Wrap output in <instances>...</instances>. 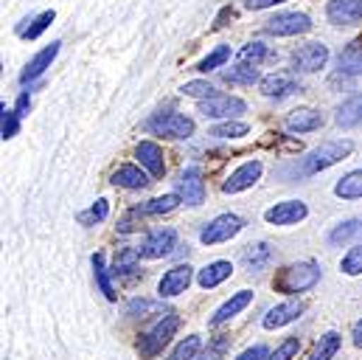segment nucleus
<instances>
[{
    "instance_id": "2f4dec72",
    "label": "nucleus",
    "mask_w": 362,
    "mask_h": 360,
    "mask_svg": "<svg viewBox=\"0 0 362 360\" xmlns=\"http://www.w3.org/2000/svg\"><path fill=\"white\" fill-rule=\"evenodd\" d=\"M54 17H57V11L54 9H48V11H42V14H37V17H31V20H25L28 26H20L17 28V34L23 37V40H37L51 23H54Z\"/></svg>"
},
{
    "instance_id": "f8f14e48",
    "label": "nucleus",
    "mask_w": 362,
    "mask_h": 360,
    "mask_svg": "<svg viewBox=\"0 0 362 360\" xmlns=\"http://www.w3.org/2000/svg\"><path fill=\"white\" fill-rule=\"evenodd\" d=\"M177 194L185 206H202L205 203V180L199 167H188L177 180Z\"/></svg>"
},
{
    "instance_id": "7c9ffc66",
    "label": "nucleus",
    "mask_w": 362,
    "mask_h": 360,
    "mask_svg": "<svg viewBox=\"0 0 362 360\" xmlns=\"http://www.w3.org/2000/svg\"><path fill=\"white\" fill-rule=\"evenodd\" d=\"M334 194L343 197V200H362V169H354L346 178L337 180Z\"/></svg>"
},
{
    "instance_id": "393cba45",
    "label": "nucleus",
    "mask_w": 362,
    "mask_h": 360,
    "mask_svg": "<svg viewBox=\"0 0 362 360\" xmlns=\"http://www.w3.org/2000/svg\"><path fill=\"white\" fill-rule=\"evenodd\" d=\"M230 273H233V265L225 262V259H219V262H211V265H205V268L199 270L197 281H199V287L211 290V287H219L225 279H230Z\"/></svg>"
},
{
    "instance_id": "a19ab883",
    "label": "nucleus",
    "mask_w": 362,
    "mask_h": 360,
    "mask_svg": "<svg viewBox=\"0 0 362 360\" xmlns=\"http://www.w3.org/2000/svg\"><path fill=\"white\" fill-rule=\"evenodd\" d=\"M107 214H110V203L101 197V200H95V203H93L90 208H88L79 220H82L85 225H95V223H104V220H107Z\"/></svg>"
},
{
    "instance_id": "f257e3e1",
    "label": "nucleus",
    "mask_w": 362,
    "mask_h": 360,
    "mask_svg": "<svg viewBox=\"0 0 362 360\" xmlns=\"http://www.w3.org/2000/svg\"><path fill=\"white\" fill-rule=\"evenodd\" d=\"M320 273L323 270L317 262H295L289 268L278 270V276L272 279V287L284 296H298V293L312 290L320 281Z\"/></svg>"
},
{
    "instance_id": "4be33fe9",
    "label": "nucleus",
    "mask_w": 362,
    "mask_h": 360,
    "mask_svg": "<svg viewBox=\"0 0 362 360\" xmlns=\"http://www.w3.org/2000/svg\"><path fill=\"white\" fill-rule=\"evenodd\" d=\"M112 183L121 186V189H144L149 183V172L144 167H135V164H124L112 172Z\"/></svg>"
},
{
    "instance_id": "bb28decb",
    "label": "nucleus",
    "mask_w": 362,
    "mask_h": 360,
    "mask_svg": "<svg viewBox=\"0 0 362 360\" xmlns=\"http://www.w3.org/2000/svg\"><path fill=\"white\" fill-rule=\"evenodd\" d=\"M272 262V248L267 242H256V245H247V251H245V268L250 270V273H262V270H267Z\"/></svg>"
},
{
    "instance_id": "6e6552de",
    "label": "nucleus",
    "mask_w": 362,
    "mask_h": 360,
    "mask_svg": "<svg viewBox=\"0 0 362 360\" xmlns=\"http://www.w3.org/2000/svg\"><path fill=\"white\" fill-rule=\"evenodd\" d=\"M245 110H247V104L242 99H236V96H219L216 93V96L199 101V113L205 118H225V121H230V118H236Z\"/></svg>"
},
{
    "instance_id": "b1692460",
    "label": "nucleus",
    "mask_w": 362,
    "mask_h": 360,
    "mask_svg": "<svg viewBox=\"0 0 362 360\" xmlns=\"http://www.w3.org/2000/svg\"><path fill=\"white\" fill-rule=\"evenodd\" d=\"M295 90H300V85L289 74H272L262 79V93L267 99H284V96H292Z\"/></svg>"
},
{
    "instance_id": "473e14b6",
    "label": "nucleus",
    "mask_w": 362,
    "mask_h": 360,
    "mask_svg": "<svg viewBox=\"0 0 362 360\" xmlns=\"http://www.w3.org/2000/svg\"><path fill=\"white\" fill-rule=\"evenodd\" d=\"M90 265H93V276H95V284H98V290L104 293V298L115 301V287H112V281H110V270L104 265V257H101V254H93Z\"/></svg>"
},
{
    "instance_id": "f3484780",
    "label": "nucleus",
    "mask_w": 362,
    "mask_h": 360,
    "mask_svg": "<svg viewBox=\"0 0 362 360\" xmlns=\"http://www.w3.org/2000/svg\"><path fill=\"white\" fill-rule=\"evenodd\" d=\"M135 158H138V164H141L152 178H163V175H166V161H163L160 144H155V141H141V144L135 147Z\"/></svg>"
},
{
    "instance_id": "7ed1b4c3",
    "label": "nucleus",
    "mask_w": 362,
    "mask_h": 360,
    "mask_svg": "<svg viewBox=\"0 0 362 360\" xmlns=\"http://www.w3.org/2000/svg\"><path fill=\"white\" fill-rule=\"evenodd\" d=\"M351 150H354V144H351L349 138H343V141H326L323 147L312 150V152L303 158L300 172H303V175H317V172H323V169H329V167L346 161V158L351 155Z\"/></svg>"
},
{
    "instance_id": "c03bdc74",
    "label": "nucleus",
    "mask_w": 362,
    "mask_h": 360,
    "mask_svg": "<svg viewBox=\"0 0 362 360\" xmlns=\"http://www.w3.org/2000/svg\"><path fill=\"white\" fill-rule=\"evenodd\" d=\"M141 217H144L141 208H129V211L118 220V231H121V234H132V231H138V228H141Z\"/></svg>"
},
{
    "instance_id": "6ab92c4d",
    "label": "nucleus",
    "mask_w": 362,
    "mask_h": 360,
    "mask_svg": "<svg viewBox=\"0 0 362 360\" xmlns=\"http://www.w3.org/2000/svg\"><path fill=\"white\" fill-rule=\"evenodd\" d=\"M284 124H286L289 133L303 135V133H315V130H320V127H323V116H320L317 110H312V107H298V110H292V113L286 116Z\"/></svg>"
},
{
    "instance_id": "a18cd8bd",
    "label": "nucleus",
    "mask_w": 362,
    "mask_h": 360,
    "mask_svg": "<svg viewBox=\"0 0 362 360\" xmlns=\"http://www.w3.org/2000/svg\"><path fill=\"white\" fill-rule=\"evenodd\" d=\"M152 310H155L152 301H146V298H135V301H129L127 315H132V318H146V313H152Z\"/></svg>"
},
{
    "instance_id": "9b49d317",
    "label": "nucleus",
    "mask_w": 362,
    "mask_h": 360,
    "mask_svg": "<svg viewBox=\"0 0 362 360\" xmlns=\"http://www.w3.org/2000/svg\"><path fill=\"white\" fill-rule=\"evenodd\" d=\"M262 172H264L262 161H245L239 169H233V172H230V178L222 183V191H225V194L247 191V189H253V183H256V180L262 178Z\"/></svg>"
},
{
    "instance_id": "f03ea898",
    "label": "nucleus",
    "mask_w": 362,
    "mask_h": 360,
    "mask_svg": "<svg viewBox=\"0 0 362 360\" xmlns=\"http://www.w3.org/2000/svg\"><path fill=\"white\" fill-rule=\"evenodd\" d=\"M177 327H180L177 313H163V318H160L152 330H146V332L138 338V355H141V360L158 358V355L169 347V341L175 338Z\"/></svg>"
},
{
    "instance_id": "58836bf2",
    "label": "nucleus",
    "mask_w": 362,
    "mask_h": 360,
    "mask_svg": "<svg viewBox=\"0 0 362 360\" xmlns=\"http://www.w3.org/2000/svg\"><path fill=\"white\" fill-rule=\"evenodd\" d=\"M182 96H191V99H211V96H216V88L208 82V79H194V82H185L180 88Z\"/></svg>"
},
{
    "instance_id": "412c9836",
    "label": "nucleus",
    "mask_w": 362,
    "mask_h": 360,
    "mask_svg": "<svg viewBox=\"0 0 362 360\" xmlns=\"http://www.w3.org/2000/svg\"><path fill=\"white\" fill-rule=\"evenodd\" d=\"M337 71L343 77H360L362 74V40L349 43L337 57Z\"/></svg>"
},
{
    "instance_id": "5701e85b",
    "label": "nucleus",
    "mask_w": 362,
    "mask_h": 360,
    "mask_svg": "<svg viewBox=\"0 0 362 360\" xmlns=\"http://www.w3.org/2000/svg\"><path fill=\"white\" fill-rule=\"evenodd\" d=\"M334 121H337V127H343V130H354V127H360L362 124V93H354L351 99H346V101L340 104Z\"/></svg>"
},
{
    "instance_id": "1a4fd4ad",
    "label": "nucleus",
    "mask_w": 362,
    "mask_h": 360,
    "mask_svg": "<svg viewBox=\"0 0 362 360\" xmlns=\"http://www.w3.org/2000/svg\"><path fill=\"white\" fill-rule=\"evenodd\" d=\"M177 248V231L175 228H155L144 245H141V257L144 259H163Z\"/></svg>"
},
{
    "instance_id": "a878e982",
    "label": "nucleus",
    "mask_w": 362,
    "mask_h": 360,
    "mask_svg": "<svg viewBox=\"0 0 362 360\" xmlns=\"http://www.w3.org/2000/svg\"><path fill=\"white\" fill-rule=\"evenodd\" d=\"M222 79L230 82V85H256V82H262V74H259V65L239 62L233 68H225L222 71Z\"/></svg>"
},
{
    "instance_id": "8fccbe9b",
    "label": "nucleus",
    "mask_w": 362,
    "mask_h": 360,
    "mask_svg": "<svg viewBox=\"0 0 362 360\" xmlns=\"http://www.w3.org/2000/svg\"><path fill=\"white\" fill-rule=\"evenodd\" d=\"M354 347L362 349V321H357V327H354Z\"/></svg>"
},
{
    "instance_id": "39448f33",
    "label": "nucleus",
    "mask_w": 362,
    "mask_h": 360,
    "mask_svg": "<svg viewBox=\"0 0 362 360\" xmlns=\"http://www.w3.org/2000/svg\"><path fill=\"white\" fill-rule=\"evenodd\" d=\"M264 31L272 37H298L312 31V17L303 11H278L264 23Z\"/></svg>"
},
{
    "instance_id": "de8ad7c7",
    "label": "nucleus",
    "mask_w": 362,
    "mask_h": 360,
    "mask_svg": "<svg viewBox=\"0 0 362 360\" xmlns=\"http://www.w3.org/2000/svg\"><path fill=\"white\" fill-rule=\"evenodd\" d=\"M14 110H17V116H20V118H25V116H28V110H31V96H28V90H23V93L17 96Z\"/></svg>"
},
{
    "instance_id": "cd10ccee",
    "label": "nucleus",
    "mask_w": 362,
    "mask_h": 360,
    "mask_svg": "<svg viewBox=\"0 0 362 360\" xmlns=\"http://www.w3.org/2000/svg\"><path fill=\"white\" fill-rule=\"evenodd\" d=\"M340 347H343L340 332H326V335H320V341L315 344V349L309 352L306 360H334V355L340 352Z\"/></svg>"
},
{
    "instance_id": "0eeeda50",
    "label": "nucleus",
    "mask_w": 362,
    "mask_h": 360,
    "mask_svg": "<svg viewBox=\"0 0 362 360\" xmlns=\"http://www.w3.org/2000/svg\"><path fill=\"white\" fill-rule=\"evenodd\" d=\"M242 228H245V220H242V217H236V214H219V217H214V220L202 228L199 242H202V245H219V242L233 240Z\"/></svg>"
},
{
    "instance_id": "79ce46f5",
    "label": "nucleus",
    "mask_w": 362,
    "mask_h": 360,
    "mask_svg": "<svg viewBox=\"0 0 362 360\" xmlns=\"http://www.w3.org/2000/svg\"><path fill=\"white\" fill-rule=\"evenodd\" d=\"M228 347H230V338H228V335H219L216 341L208 344V349H205L197 360H222L225 358V352H228Z\"/></svg>"
},
{
    "instance_id": "2eb2a0df",
    "label": "nucleus",
    "mask_w": 362,
    "mask_h": 360,
    "mask_svg": "<svg viewBox=\"0 0 362 360\" xmlns=\"http://www.w3.org/2000/svg\"><path fill=\"white\" fill-rule=\"evenodd\" d=\"M303 310H306L303 301H284V304H275V307H270V310L264 313L262 327H264V330H281V327L298 321V318L303 315Z\"/></svg>"
},
{
    "instance_id": "c9c22d12",
    "label": "nucleus",
    "mask_w": 362,
    "mask_h": 360,
    "mask_svg": "<svg viewBox=\"0 0 362 360\" xmlns=\"http://www.w3.org/2000/svg\"><path fill=\"white\" fill-rule=\"evenodd\" d=\"M250 133V127L245 124V121H222V124H216V127H211L208 130V135H214V138H242V135H247Z\"/></svg>"
},
{
    "instance_id": "aec40b11",
    "label": "nucleus",
    "mask_w": 362,
    "mask_h": 360,
    "mask_svg": "<svg viewBox=\"0 0 362 360\" xmlns=\"http://www.w3.org/2000/svg\"><path fill=\"white\" fill-rule=\"evenodd\" d=\"M326 240H329L332 248H343V245L357 242V240H362V220H343L340 225H334L329 231Z\"/></svg>"
},
{
    "instance_id": "c756f323",
    "label": "nucleus",
    "mask_w": 362,
    "mask_h": 360,
    "mask_svg": "<svg viewBox=\"0 0 362 360\" xmlns=\"http://www.w3.org/2000/svg\"><path fill=\"white\" fill-rule=\"evenodd\" d=\"M182 203L180 194H163V197H155V200H149V203H144V206H138L141 208V214L146 217H160V214H172L177 206Z\"/></svg>"
},
{
    "instance_id": "9d476101",
    "label": "nucleus",
    "mask_w": 362,
    "mask_h": 360,
    "mask_svg": "<svg viewBox=\"0 0 362 360\" xmlns=\"http://www.w3.org/2000/svg\"><path fill=\"white\" fill-rule=\"evenodd\" d=\"M306 214H309V208L303 200H284L264 211V220L270 225H298L300 220H306Z\"/></svg>"
},
{
    "instance_id": "09e8293b",
    "label": "nucleus",
    "mask_w": 362,
    "mask_h": 360,
    "mask_svg": "<svg viewBox=\"0 0 362 360\" xmlns=\"http://www.w3.org/2000/svg\"><path fill=\"white\" fill-rule=\"evenodd\" d=\"M281 3H286V0H245V6H247L250 11H262V9H272V6H281Z\"/></svg>"
},
{
    "instance_id": "ea45409f",
    "label": "nucleus",
    "mask_w": 362,
    "mask_h": 360,
    "mask_svg": "<svg viewBox=\"0 0 362 360\" xmlns=\"http://www.w3.org/2000/svg\"><path fill=\"white\" fill-rule=\"evenodd\" d=\"M340 270H343L346 276H360V273H362V242H360V245H354V248H351V251L343 257Z\"/></svg>"
},
{
    "instance_id": "e433bc0d",
    "label": "nucleus",
    "mask_w": 362,
    "mask_h": 360,
    "mask_svg": "<svg viewBox=\"0 0 362 360\" xmlns=\"http://www.w3.org/2000/svg\"><path fill=\"white\" fill-rule=\"evenodd\" d=\"M17 133H20V116H17V110H6V104H3V110H0V138L11 141Z\"/></svg>"
},
{
    "instance_id": "a211bd4d",
    "label": "nucleus",
    "mask_w": 362,
    "mask_h": 360,
    "mask_svg": "<svg viewBox=\"0 0 362 360\" xmlns=\"http://www.w3.org/2000/svg\"><path fill=\"white\" fill-rule=\"evenodd\" d=\"M250 301H253V290H239V293H233V296L214 313V318L208 321V327H211V330H219L222 324H228L230 318H236L245 307H250Z\"/></svg>"
},
{
    "instance_id": "4468645a",
    "label": "nucleus",
    "mask_w": 362,
    "mask_h": 360,
    "mask_svg": "<svg viewBox=\"0 0 362 360\" xmlns=\"http://www.w3.org/2000/svg\"><path fill=\"white\" fill-rule=\"evenodd\" d=\"M191 279H194V268H188V265H175L172 270H166L163 279L158 281V296H160V298H175V296H180V293L188 290Z\"/></svg>"
},
{
    "instance_id": "4c0bfd02",
    "label": "nucleus",
    "mask_w": 362,
    "mask_h": 360,
    "mask_svg": "<svg viewBox=\"0 0 362 360\" xmlns=\"http://www.w3.org/2000/svg\"><path fill=\"white\" fill-rule=\"evenodd\" d=\"M267 57H270V51H267L264 43H247L239 51V62H247V65H262Z\"/></svg>"
},
{
    "instance_id": "dca6fc26",
    "label": "nucleus",
    "mask_w": 362,
    "mask_h": 360,
    "mask_svg": "<svg viewBox=\"0 0 362 360\" xmlns=\"http://www.w3.org/2000/svg\"><path fill=\"white\" fill-rule=\"evenodd\" d=\"M326 17L332 26H357L362 23V0H329Z\"/></svg>"
},
{
    "instance_id": "20e7f679",
    "label": "nucleus",
    "mask_w": 362,
    "mask_h": 360,
    "mask_svg": "<svg viewBox=\"0 0 362 360\" xmlns=\"http://www.w3.org/2000/svg\"><path fill=\"white\" fill-rule=\"evenodd\" d=\"M146 130L152 135H160V138H169V141H182V138L194 135V121L182 113H158L155 118H149Z\"/></svg>"
},
{
    "instance_id": "c85d7f7f",
    "label": "nucleus",
    "mask_w": 362,
    "mask_h": 360,
    "mask_svg": "<svg viewBox=\"0 0 362 360\" xmlns=\"http://www.w3.org/2000/svg\"><path fill=\"white\" fill-rule=\"evenodd\" d=\"M138 262H141V248H121L118 254H115V259H112V276H118V279H124V276H129L132 270H138Z\"/></svg>"
},
{
    "instance_id": "49530a36",
    "label": "nucleus",
    "mask_w": 362,
    "mask_h": 360,
    "mask_svg": "<svg viewBox=\"0 0 362 360\" xmlns=\"http://www.w3.org/2000/svg\"><path fill=\"white\" fill-rule=\"evenodd\" d=\"M270 358V352H267V347H262V344H256V347H250V349H245L242 355L236 360H267Z\"/></svg>"
},
{
    "instance_id": "423d86ee",
    "label": "nucleus",
    "mask_w": 362,
    "mask_h": 360,
    "mask_svg": "<svg viewBox=\"0 0 362 360\" xmlns=\"http://www.w3.org/2000/svg\"><path fill=\"white\" fill-rule=\"evenodd\" d=\"M329 45L323 43H306L298 51H292V71L295 74H317L329 62Z\"/></svg>"
},
{
    "instance_id": "f704fd0d",
    "label": "nucleus",
    "mask_w": 362,
    "mask_h": 360,
    "mask_svg": "<svg viewBox=\"0 0 362 360\" xmlns=\"http://www.w3.org/2000/svg\"><path fill=\"white\" fill-rule=\"evenodd\" d=\"M202 352V338L199 335H188L185 341H180L175 347V352L169 355V360H197Z\"/></svg>"
},
{
    "instance_id": "37998d69",
    "label": "nucleus",
    "mask_w": 362,
    "mask_h": 360,
    "mask_svg": "<svg viewBox=\"0 0 362 360\" xmlns=\"http://www.w3.org/2000/svg\"><path fill=\"white\" fill-rule=\"evenodd\" d=\"M298 352H300V338H286L275 352H270L267 360H292Z\"/></svg>"
},
{
    "instance_id": "ddd939ff",
    "label": "nucleus",
    "mask_w": 362,
    "mask_h": 360,
    "mask_svg": "<svg viewBox=\"0 0 362 360\" xmlns=\"http://www.w3.org/2000/svg\"><path fill=\"white\" fill-rule=\"evenodd\" d=\"M59 48H62V43H59V40H54V43H51V45H45L40 54H34V57L28 60V65L23 68V74H20V85H31V82H37V79L51 68V62L57 60Z\"/></svg>"
},
{
    "instance_id": "72a5a7b5",
    "label": "nucleus",
    "mask_w": 362,
    "mask_h": 360,
    "mask_svg": "<svg viewBox=\"0 0 362 360\" xmlns=\"http://www.w3.org/2000/svg\"><path fill=\"white\" fill-rule=\"evenodd\" d=\"M228 60H230V45H216L205 60L197 62V71H199V74H211V71H216V68H225Z\"/></svg>"
}]
</instances>
